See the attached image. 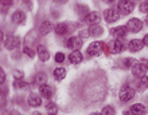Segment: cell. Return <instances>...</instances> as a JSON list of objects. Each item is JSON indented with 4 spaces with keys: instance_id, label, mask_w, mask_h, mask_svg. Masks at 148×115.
<instances>
[{
    "instance_id": "cell-1",
    "label": "cell",
    "mask_w": 148,
    "mask_h": 115,
    "mask_svg": "<svg viewBox=\"0 0 148 115\" xmlns=\"http://www.w3.org/2000/svg\"><path fill=\"white\" fill-rule=\"evenodd\" d=\"M119 96H120L121 102H129V100L135 96V90H133L131 86H123Z\"/></svg>"
},
{
    "instance_id": "cell-2",
    "label": "cell",
    "mask_w": 148,
    "mask_h": 115,
    "mask_svg": "<svg viewBox=\"0 0 148 115\" xmlns=\"http://www.w3.org/2000/svg\"><path fill=\"white\" fill-rule=\"evenodd\" d=\"M135 9V4L131 0H121L119 3V12L121 15H129Z\"/></svg>"
},
{
    "instance_id": "cell-3",
    "label": "cell",
    "mask_w": 148,
    "mask_h": 115,
    "mask_svg": "<svg viewBox=\"0 0 148 115\" xmlns=\"http://www.w3.org/2000/svg\"><path fill=\"white\" fill-rule=\"evenodd\" d=\"M104 43L102 42H93L88 47V54L90 56H100L102 54V51H104Z\"/></svg>"
},
{
    "instance_id": "cell-4",
    "label": "cell",
    "mask_w": 148,
    "mask_h": 115,
    "mask_svg": "<svg viewBox=\"0 0 148 115\" xmlns=\"http://www.w3.org/2000/svg\"><path fill=\"white\" fill-rule=\"evenodd\" d=\"M141 28H143V22H141L140 19H136V18L129 19L128 23H127V30H128L129 32H133V34L141 31Z\"/></svg>"
},
{
    "instance_id": "cell-5",
    "label": "cell",
    "mask_w": 148,
    "mask_h": 115,
    "mask_svg": "<svg viewBox=\"0 0 148 115\" xmlns=\"http://www.w3.org/2000/svg\"><path fill=\"white\" fill-rule=\"evenodd\" d=\"M132 74L137 78H143L147 74V64L144 62H140V63H136V64L132 67Z\"/></svg>"
},
{
    "instance_id": "cell-6",
    "label": "cell",
    "mask_w": 148,
    "mask_h": 115,
    "mask_svg": "<svg viewBox=\"0 0 148 115\" xmlns=\"http://www.w3.org/2000/svg\"><path fill=\"white\" fill-rule=\"evenodd\" d=\"M66 47L70 48V50L75 51V50H79L82 47V39L79 36H71V38L67 39L66 42Z\"/></svg>"
},
{
    "instance_id": "cell-7",
    "label": "cell",
    "mask_w": 148,
    "mask_h": 115,
    "mask_svg": "<svg viewBox=\"0 0 148 115\" xmlns=\"http://www.w3.org/2000/svg\"><path fill=\"white\" fill-rule=\"evenodd\" d=\"M19 38L18 36H14V35H8L7 38L4 39V47L7 50H14L16 47L19 46Z\"/></svg>"
},
{
    "instance_id": "cell-8",
    "label": "cell",
    "mask_w": 148,
    "mask_h": 115,
    "mask_svg": "<svg viewBox=\"0 0 148 115\" xmlns=\"http://www.w3.org/2000/svg\"><path fill=\"white\" fill-rule=\"evenodd\" d=\"M104 18H105V20L108 23H114V22L119 20L120 14H119V11L114 9V8H109V9H106V11L104 12Z\"/></svg>"
},
{
    "instance_id": "cell-9",
    "label": "cell",
    "mask_w": 148,
    "mask_h": 115,
    "mask_svg": "<svg viewBox=\"0 0 148 115\" xmlns=\"http://www.w3.org/2000/svg\"><path fill=\"white\" fill-rule=\"evenodd\" d=\"M143 47H144V43H143V40H139V39H133V40H131L128 43V48L131 52H137Z\"/></svg>"
},
{
    "instance_id": "cell-10",
    "label": "cell",
    "mask_w": 148,
    "mask_h": 115,
    "mask_svg": "<svg viewBox=\"0 0 148 115\" xmlns=\"http://www.w3.org/2000/svg\"><path fill=\"white\" fill-rule=\"evenodd\" d=\"M128 32V30H127V26H119V27L116 28H112L110 30V35L112 36H114V38L120 39L123 38V36H125V34Z\"/></svg>"
},
{
    "instance_id": "cell-11",
    "label": "cell",
    "mask_w": 148,
    "mask_h": 115,
    "mask_svg": "<svg viewBox=\"0 0 148 115\" xmlns=\"http://www.w3.org/2000/svg\"><path fill=\"white\" fill-rule=\"evenodd\" d=\"M100 20H101V16H100V14H97V12H90L89 15L85 18V22L88 24H90V26L98 24L100 23Z\"/></svg>"
},
{
    "instance_id": "cell-12",
    "label": "cell",
    "mask_w": 148,
    "mask_h": 115,
    "mask_svg": "<svg viewBox=\"0 0 148 115\" xmlns=\"http://www.w3.org/2000/svg\"><path fill=\"white\" fill-rule=\"evenodd\" d=\"M11 20H12V23H15V24L24 23V20H26V14H24L23 11H15L14 15H12V18H11Z\"/></svg>"
},
{
    "instance_id": "cell-13",
    "label": "cell",
    "mask_w": 148,
    "mask_h": 115,
    "mask_svg": "<svg viewBox=\"0 0 148 115\" xmlns=\"http://www.w3.org/2000/svg\"><path fill=\"white\" fill-rule=\"evenodd\" d=\"M39 92H40V95H42L43 98H46V99H50L51 96H53V94H54L53 88L47 85L40 86V87H39Z\"/></svg>"
},
{
    "instance_id": "cell-14",
    "label": "cell",
    "mask_w": 148,
    "mask_h": 115,
    "mask_svg": "<svg viewBox=\"0 0 148 115\" xmlns=\"http://www.w3.org/2000/svg\"><path fill=\"white\" fill-rule=\"evenodd\" d=\"M69 60H70V63H73V64H79L82 62V54L78 50L71 51V54L69 55Z\"/></svg>"
},
{
    "instance_id": "cell-15",
    "label": "cell",
    "mask_w": 148,
    "mask_h": 115,
    "mask_svg": "<svg viewBox=\"0 0 148 115\" xmlns=\"http://www.w3.org/2000/svg\"><path fill=\"white\" fill-rule=\"evenodd\" d=\"M27 102H28V104H30L31 107H39V106H40V103H42L40 96H39L38 94H31V95L28 96Z\"/></svg>"
},
{
    "instance_id": "cell-16",
    "label": "cell",
    "mask_w": 148,
    "mask_h": 115,
    "mask_svg": "<svg viewBox=\"0 0 148 115\" xmlns=\"http://www.w3.org/2000/svg\"><path fill=\"white\" fill-rule=\"evenodd\" d=\"M129 110L132 111L133 115H145V112H147V108H145L143 104H140V103L133 104V106L129 108Z\"/></svg>"
},
{
    "instance_id": "cell-17",
    "label": "cell",
    "mask_w": 148,
    "mask_h": 115,
    "mask_svg": "<svg viewBox=\"0 0 148 115\" xmlns=\"http://www.w3.org/2000/svg\"><path fill=\"white\" fill-rule=\"evenodd\" d=\"M51 30H53V24H51L49 20L43 22V23L39 26V34H40V35H47V34H50Z\"/></svg>"
},
{
    "instance_id": "cell-18",
    "label": "cell",
    "mask_w": 148,
    "mask_h": 115,
    "mask_svg": "<svg viewBox=\"0 0 148 115\" xmlns=\"http://www.w3.org/2000/svg\"><path fill=\"white\" fill-rule=\"evenodd\" d=\"M38 56L42 62H47L50 59V52L45 48V46H38Z\"/></svg>"
},
{
    "instance_id": "cell-19",
    "label": "cell",
    "mask_w": 148,
    "mask_h": 115,
    "mask_svg": "<svg viewBox=\"0 0 148 115\" xmlns=\"http://www.w3.org/2000/svg\"><path fill=\"white\" fill-rule=\"evenodd\" d=\"M125 48L124 43L121 42L120 39H116L114 42H113L112 44V52H114V54H120V52H123Z\"/></svg>"
},
{
    "instance_id": "cell-20",
    "label": "cell",
    "mask_w": 148,
    "mask_h": 115,
    "mask_svg": "<svg viewBox=\"0 0 148 115\" xmlns=\"http://www.w3.org/2000/svg\"><path fill=\"white\" fill-rule=\"evenodd\" d=\"M89 34L92 36H101L104 34V28L101 26H98V24H94V26H90L89 28Z\"/></svg>"
},
{
    "instance_id": "cell-21",
    "label": "cell",
    "mask_w": 148,
    "mask_h": 115,
    "mask_svg": "<svg viewBox=\"0 0 148 115\" xmlns=\"http://www.w3.org/2000/svg\"><path fill=\"white\" fill-rule=\"evenodd\" d=\"M55 34L57 35H66L67 34V26L65 23H58L55 26Z\"/></svg>"
},
{
    "instance_id": "cell-22",
    "label": "cell",
    "mask_w": 148,
    "mask_h": 115,
    "mask_svg": "<svg viewBox=\"0 0 148 115\" xmlns=\"http://www.w3.org/2000/svg\"><path fill=\"white\" fill-rule=\"evenodd\" d=\"M35 85H39V86H43L45 83L47 82V75L45 72H39L36 74V76H35Z\"/></svg>"
},
{
    "instance_id": "cell-23",
    "label": "cell",
    "mask_w": 148,
    "mask_h": 115,
    "mask_svg": "<svg viewBox=\"0 0 148 115\" xmlns=\"http://www.w3.org/2000/svg\"><path fill=\"white\" fill-rule=\"evenodd\" d=\"M65 76H66V70L65 68H55L54 70V78L57 79V80H62V79H65Z\"/></svg>"
},
{
    "instance_id": "cell-24",
    "label": "cell",
    "mask_w": 148,
    "mask_h": 115,
    "mask_svg": "<svg viewBox=\"0 0 148 115\" xmlns=\"http://www.w3.org/2000/svg\"><path fill=\"white\" fill-rule=\"evenodd\" d=\"M75 11L79 16H88L90 14L89 12V8L86 7V5H82V4H78L77 7H75Z\"/></svg>"
},
{
    "instance_id": "cell-25",
    "label": "cell",
    "mask_w": 148,
    "mask_h": 115,
    "mask_svg": "<svg viewBox=\"0 0 148 115\" xmlns=\"http://www.w3.org/2000/svg\"><path fill=\"white\" fill-rule=\"evenodd\" d=\"M14 87L18 88V90H19V88H27L28 83H26L23 79H15V82H14Z\"/></svg>"
},
{
    "instance_id": "cell-26",
    "label": "cell",
    "mask_w": 148,
    "mask_h": 115,
    "mask_svg": "<svg viewBox=\"0 0 148 115\" xmlns=\"http://www.w3.org/2000/svg\"><path fill=\"white\" fill-rule=\"evenodd\" d=\"M139 90L140 91H143V90H147V87H148V78L147 76H143V78H140V80H139Z\"/></svg>"
},
{
    "instance_id": "cell-27",
    "label": "cell",
    "mask_w": 148,
    "mask_h": 115,
    "mask_svg": "<svg viewBox=\"0 0 148 115\" xmlns=\"http://www.w3.org/2000/svg\"><path fill=\"white\" fill-rule=\"evenodd\" d=\"M46 110L49 111V114H55V112L58 111V107H57L53 102H49V103L46 104Z\"/></svg>"
},
{
    "instance_id": "cell-28",
    "label": "cell",
    "mask_w": 148,
    "mask_h": 115,
    "mask_svg": "<svg viewBox=\"0 0 148 115\" xmlns=\"http://www.w3.org/2000/svg\"><path fill=\"white\" fill-rule=\"evenodd\" d=\"M102 115H116V111H114V108L112 106H105V107L102 108Z\"/></svg>"
},
{
    "instance_id": "cell-29",
    "label": "cell",
    "mask_w": 148,
    "mask_h": 115,
    "mask_svg": "<svg viewBox=\"0 0 148 115\" xmlns=\"http://www.w3.org/2000/svg\"><path fill=\"white\" fill-rule=\"evenodd\" d=\"M135 64H136V60H135V59H132V57H128V59H125V60H124L125 68H132Z\"/></svg>"
},
{
    "instance_id": "cell-30",
    "label": "cell",
    "mask_w": 148,
    "mask_h": 115,
    "mask_svg": "<svg viewBox=\"0 0 148 115\" xmlns=\"http://www.w3.org/2000/svg\"><path fill=\"white\" fill-rule=\"evenodd\" d=\"M23 52H24L26 55H27L28 57H34V56H35L34 51H32L31 48H30V47H24V48H23Z\"/></svg>"
},
{
    "instance_id": "cell-31",
    "label": "cell",
    "mask_w": 148,
    "mask_h": 115,
    "mask_svg": "<svg viewBox=\"0 0 148 115\" xmlns=\"http://www.w3.org/2000/svg\"><path fill=\"white\" fill-rule=\"evenodd\" d=\"M140 11L148 15V0H145V1H143V3L140 4Z\"/></svg>"
},
{
    "instance_id": "cell-32",
    "label": "cell",
    "mask_w": 148,
    "mask_h": 115,
    "mask_svg": "<svg viewBox=\"0 0 148 115\" xmlns=\"http://www.w3.org/2000/svg\"><path fill=\"white\" fill-rule=\"evenodd\" d=\"M63 60H65V55H63L62 52H58V54H55V62H57V63H62Z\"/></svg>"
},
{
    "instance_id": "cell-33",
    "label": "cell",
    "mask_w": 148,
    "mask_h": 115,
    "mask_svg": "<svg viewBox=\"0 0 148 115\" xmlns=\"http://www.w3.org/2000/svg\"><path fill=\"white\" fill-rule=\"evenodd\" d=\"M1 4H3V8L4 7H10V5H11L12 4V0H1Z\"/></svg>"
},
{
    "instance_id": "cell-34",
    "label": "cell",
    "mask_w": 148,
    "mask_h": 115,
    "mask_svg": "<svg viewBox=\"0 0 148 115\" xmlns=\"http://www.w3.org/2000/svg\"><path fill=\"white\" fill-rule=\"evenodd\" d=\"M14 76H15L16 79H22V76H23V72H22V71H14Z\"/></svg>"
},
{
    "instance_id": "cell-35",
    "label": "cell",
    "mask_w": 148,
    "mask_h": 115,
    "mask_svg": "<svg viewBox=\"0 0 148 115\" xmlns=\"http://www.w3.org/2000/svg\"><path fill=\"white\" fill-rule=\"evenodd\" d=\"M0 82H1V83L5 82V74H4L3 70H0Z\"/></svg>"
},
{
    "instance_id": "cell-36",
    "label": "cell",
    "mask_w": 148,
    "mask_h": 115,
    "mask_svg": "<svg viewBox=\"0 0 148 115\" xmlns=\"http://www.w3.org/2000/svg\"><path fill=\"white\" fill-rule=\"evenodd\" d=\"M5 115H22V114H19L18 111H14V110H12V111H8Z\"/></svg>"
},
{
    "instance_id": "cell-37",
    "label": "cell",
    "mask_w": 148,
    "mask_h": 115,
    "mask_svg": "<svg viewBox=\"0 0 148 115\" xmlns=\"http://www.w3.org/2000/svg\"><path fill=\"white\" fill-rule=\"evenodd\" d=\"M55 3H58V4H66L69 0H54Z\"/></svg>"
},
{
    "instance_id": "cell-38",
    "label": "cell",
    "mask_w": 148,
    "mask_h": 115,
    "mask_svg": "<svg viewBox=\"0 0 148 115\" xmlns=\"http://www.w3.org/2000/svg\"><path fill=\"white\" fill-rule=\"evenodd\" d=\"M143 43H144V46L148 47V34L144 36V39H143Z\"/></svg>"
},
{
    "instance_id": "cell-39",
    "label": "cell",
    "mask_w": 148,
    "mask_h": 115,
    "mask_svg": "<svg viewBox=\"0 0 148 115\" xmlns=\"http://www.w3.org/2000/svg\"><path fill=\"white\" fill-rule=\"evenodd\" d=\"M24 1L27 3V7H30V8H31V0H24Z\"/></svg>"
},
{
    "instance_id": "cell-40",
    "label": "cell",
    "mask_w": 148,
    "mask_h": 115,
    "mask_svg": "<svg viewBox=\"0 0 148 115\" xmlns=\"http://www.w3.org/2000/svg\"><path fill=\"white\" fill-rule=\"evenodd\" d=\"M124 115H133V114H132V111H131V110H128V111L124 112Z\"/></svg>"
},
{
    "instance_id": "cell-41",
    "label": "cell",
    "mask_w": 148,
    "mask_h": 115,
    "mask_svg": "<svg viewBox=\"0 0 148 115\" xmlns=\"http://www.w3.org/2000/svg\"><path fill=\"white\" fill-rule=\"evenodd\" d=\"M104 1H105V3H114V1H116V0H104Z\"/></svg>"
},
{
    "instance_id": "cell-42",
    "label": "cell",
    "mask_w": 148,
    "mask_h": 115,
    "mask_svg": "<svg viewBox=\"0 0 148 115\" xmlns=\"http://www.w3.org/2000/svg\"><path fill=\"white\" fill-rule=\"evenodd\" d=\"M90 115H102V114H98V112H93V114H90Z\"/></svg>"
},
{
    "instance_id": "cell-43",
    "label": "cell",
    "mask_w": 148,
    "mask_h": 115,
    "mask_svg": "<svg viewBox=\"0 0 148 115\" xmlns=\"http://www.w3.org/2000/svg\"><path fill=\"white\" fill-rule=\"evenodd\" d=\"M145 22H147V24H148V15H147V18H145Z\"/></svg>"
},
{
    "instance_id": "cell-44",
    "label": "cell",
    "mask_w": 148,
    "mask_h": 115,
    "mask_svg": "<svg viewBox=\"0 0 148 115\" xmlns=\"http://www.w3.org/2000/svg\"><path fill=\"white\" fill-rule=\"evenodd\" d=\"M49 115H55V114H49Z\"/></svg>"
}]
</instances>
